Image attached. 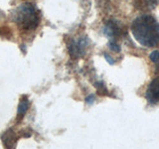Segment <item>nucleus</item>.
Masks as SVG:
<instances>
[{"label":"nucleus","instance_id":"nucleus-1","mask_svg":"<svg viewBox=\"0 0 159 149\" xmlns=\"http://www.w3.org/2000/svg\"><path fill=\"white\" fill-rule=\"evenodd\" d=\"M131 32L142 46L153 47L159 43V24L149 15H142L134 20Z\"/></svg>","mask_w":159,"mask_h":149},{"label":"nucleus","instance_id":"nucleus-2","mask_svg":"<svg viewBox=\"0 0 159 149\" xmlns=\"http://www.w3.org/2000/svg\"><path fill=\"white\" fill-rule=\"evenodd\" d=\"M14 20L18 26L23 30H33L40 22V15L38 10L33 4L24 3L16 9Z\"/></svg>","mask_w":159,"mask_h":149},{"label":"nucleus","instance_id":"nucleus-3","mask_svg":"<svg viewBox=\"0 0 159 149\" xmlns=\"http://www.w3.org/2000/svg\"><path fill=\"white\" fill-rule=\"evenodd\" d=\"M146 97L150 102H159V78L154 79L149 84L146 92Z\"/></svg>","mask_w":159,"mask_h":149},{"label":"nucleus","instance_id":"nucleus-4","mask_svg":"<svg viewBox=\"0 0 159 149\" xmlns=\"http://www.w3.org/2000/svg\"><path fill=\"white\" fill-rule=\"evenodd\" d=\"M2 139H3L4 146L8 147V148L14 147L15 144H16V142H17V138H16V136H15V134L12 132V130H8L3 135Z\"/></svg>","mask_w":159,"mask_h":149},{"label":"nucleus","instance_id":"nucleus-5","mask_svg":"<svg viewBox=\"0 0 159 149\" xmlns=\"http://www.w3.org/2000/svg\"><path fill=\"white\" fill-rule=\"evenodd\" d=\"M29 107V102L27 97H23L22 99L20 101V103L18 106V111H17V116H18V120H21L24 117L25 113L28 111Z\"/></svg>","mask_w":159,"mask_h":149},{"label":"nucleus","instance_id":"nucleus-6","mask_svg":"<svg viewBox=\"0 0 159 149\" xmlns=\"http://www.w3.org/2000/svg\"><path fill=\"white\" fill-rule=\"evenodd\" d=\"M150 60L153 61L154 63H158L159 62V52L158 51H154L150 54Z\"/></svg>","mask_w":159,"mask_h":149},{"label":"nucleus","instance_id":"nucleus-7","mask_svg":"<svg viewBox=\"0 0 159 149\" xmlns=\"http://www.w3.org/2000/svg\"><path fill=\"white\" fill-rule=\"evenodd\" d=\"M109 47H111V49L112 50V51H116V52H119V48L116 46V44H113V43H111V44H109Z\"/></svg>","mask_w":159,"mask_h":149},{"label":"nucleus","instance_id":"nucleus-8","mask_svg":"<svg viewBox=\"0 0 159 149\" xmlns=\"http://www.w3.org/2000/svg\"><path fill=\"white\" fill-rule=\"evenodd\" d=\"M106 58H107V59L108 60V62H109V63H111V64H112V60H111V58H109V56H107V55H106Z\"/></svg>","mask_w":159,"mask_h":149}]
</instances>
